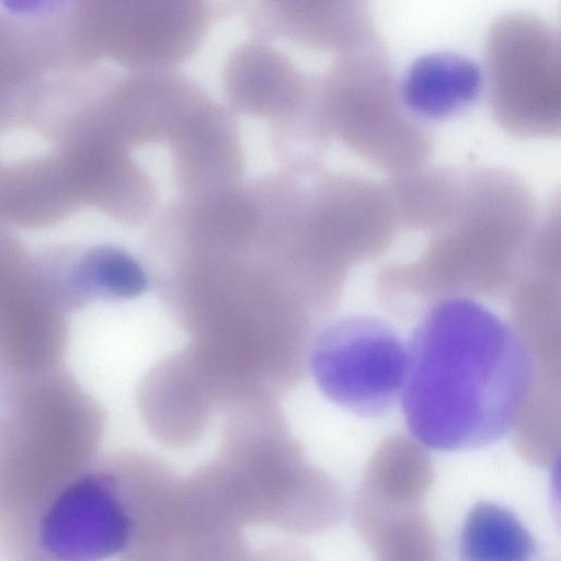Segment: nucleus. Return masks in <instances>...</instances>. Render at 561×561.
Instances as JSON below:
<instances>
[{
	"label": "nucleus",
	"mask_w": 561,
	"mask_h": 561,
	"mask_svg": "<svg viewBox=\"0 0 561 561\" xmlns=\"http://www.w3.org/2000/svg\"><path fill=\"white\" fill-rule=\"evenodd\" d=\"M68 0H0L11 13L24 18H42L55 13Z\"/></svg>",
	"instance_id": "obj_12"
},
{
	"label": "nucleus",
	"mask_w": 561,
	"mask_h": 561,
	"mask_svg": "<svg viewBox=\"0 0 561 561\" xmlns=\"http://www.w3.org/2000/svg\"><path fill=\"white\" fill-rule=\"evenodd\" d=\"M309 363L318 388L329 400L356 415L377 417L400 400L408 346L386 322L348 316L319 333Z\"/></svg>",
	"instance_id": "obj_5"
},
{
	"label": "nucleus",
	"mask_w": 561,
	"mask_h": 561,
	"mask_svg": "<svg viewBox=\"0 0 561 561\" xmlns=\"http://www.w3.org/2000/svg\"><path fill=\"white\" fill-rule=\"evenodd\" d=\"M462 181L442 169L412 170L393 179L388 196L394 216L410 228H437L454 209Z\"/></svg>",
	"instance_id": "obj_10"
},
{
	"label": "nucleus",
	"mask_w": 561,
	"mask_h": 561,
	"mask_svg": "<svg viewBox=\"0 0 561 561\" xmlns=\"http://www.w3.org/2000/svg\"><path fill=\"white\" fill-rule=\"evenodd\" d=\"M317 90L319 108L340 138L370 163L399 175L427 158L430 137L403 111L377 37L339 53Z\"/></svg>",
	"instance_id": "obj_3"
},
{
	"label": "nucleus",
	"mask_w": 561,
	"mask_h": 561,
	"mask_svg": "<svg viewBox=\"0 0 561 561\" xmlns=\"http://www.w3.org/2000/svg\"><path fill=\"white\" fill-rule=\"evenodd\" d=\"M408 346L400 397L410 434L439 451L492 445L514 427L531 380L529 352L514 328L466 296L445 297Z\"/></svg>",
	"instance_id": "obj_1"
},
{
	"label": "nucleus",
	"mask_w": 561,
	"mask_h": 561,
	"mask_svg": "<svg viewBox=\"0 0 561 561\" xmlns=\"http://www.w3.org/2000/svg\"><path fill=\"white\" fill-rule=\"evenodd\" d=\"M72 267L71 278L80 294L87 286L113 297L131 298L139 295L145 286L140 266L115 249L103 248L87 252Z\"/></svg>",
	"instance_id": "obj_11"
},
{
	"label": "nucleus",
	"mask_w": 561,
	"mask_h": 561,
	"mask_svg": "<svg viewBox=\"0 0 561 561\" xmlns=\"http://www.w3.org/2000/svg\"><path fill=\"white\" fill-rule=\"evenodd\" d=\"M133 523L117 479L81 469L41 508L32 527L39 552L57 561H95L125 550Z\"/></svg>",
	"instance_id": "obj_6"
},
{
	"label": "nucleus",
	"mask_w": 561,
	"mask_h": 561,
	"mask_svg": "<svg viewBox=\"0 0 561 561\" xmlns=\"http://www.w3.org/2000/svg\"><path fill=\"white\" fill-rule=\"evenodd\" d=\"M533 215L519 181L499 170L478 171L462 182L454 209L421 256L387 270L383 287L443 298L505 289L517 275Z\"/></svg>",
	"instance_id": "obj_2"
},
{
	"label": "nucleus",
	"mask_w": 561,
	"mask_h": 561,
	"mask_svg": "<svg viewBox=\"0 0 561 561\" xmlns=\"http://www.w3.org/2000/svg\"><path fill=\"white\" fill-rule=\"evenodd\" d=\"M465 560L526 561L536 552L535 539L507 507L480 501L469 511L459 536Z\"/></svg>",
	"instance_id": "obj_9"
},
{
	"label": "nucleus",
	"mask_w": 561,
	"mask_h": 561,
	"mask_svg": "<svg viewBox=\"0 0 561 561\" xmlns=\"http://www.w3.org/2000/svg\"><path fill=\"white\" fill-rule=\"evenodd\" d=\"M289 36L316 49L337 54L376 37L367 0H263Z\"/></svg>",
	"instance_id": "obj_8"
},
{
	"label": "nucleus",
	"mask_w": 561,
	"mask_h": 561,
	"mask_svg": "<svg viewBox=\"0 0 561 561\" xmlns=\"http://www.w3.org/2000/svg\"><path fill=\"white\" fill-rule=\"evenodd\" d=\"M490 105L497 124L522 137H551L561 127V42L529 13L497 19L485 42Z\"/></svg>",
	"instance_id": "obj_4"
},
{
	"label": "nucleus",
	"mask_w": 561,
	"mask_h": 561,
	"mask_svg": "<svg viewBox=\"0 0 561 561\" xmlns=\"http://www.w3.org/2000/svg\"><path fill=\"white\" fill-rule=\"evenodd\" d=\"M481 88L482 73L473 61L453 53H434L411 65L400 99L414 116L440 121L470 107Z\"/></svg>",
	"instance_id": "obj_7"
}]
</instances>
